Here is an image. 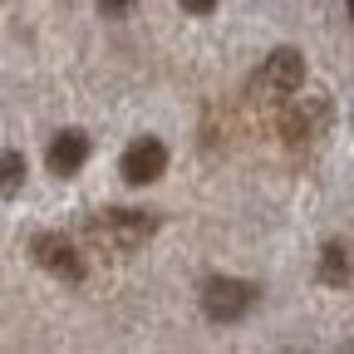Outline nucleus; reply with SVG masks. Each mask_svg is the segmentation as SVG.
Instances as JSON below:
<instances>
[{"label": "nucleus", "mask_w": 354, "mask_h": 354, "mask_svg": "<svg viewBox=\"0 0 354 354\" xmlns=\"http://www.w3.org/2000/svg\"><path fill=\"white\" fill-rule=\"evenodd\" d=\"M153 232H158V216L138 212V207H104V212H94L84 221V236L94 246H104V251H133Z\"/></svg>", "instance_id": "nucleus-1"}, {"label": "nucleus", "mask_w": 354, "mask_h": 354, "mask_svg": "<svg viewBox=\"0 0 354 354\" xmlns=\"http://www.w3.org/2000/svg\"><path fill=\"white\" fill-rule=\"evenodd\" d=\"M20 183H25V153L6 148V197H15V192H20Z\"/></svg>", "instance_id": "nucleus-9"}, {"label": "nucleus", "mask_w": 354, "mask_h": 354, "mask_svg": "<svg viewBox=\"0 0 354 354\" xmlns=\"http://www.w3.org/2000/svg\"><path fill=\"white\" fill-rule=\"evenodd\" d=\"M118 172H123L128 187H148V183H158V177L167 172V148H162L158 138H133V143L123 148Z\"/></svg>", "instance_id": "nucleus-6"}, {"label": "nucleus", "mask_w": 354, "mask_h": 354, "mask_svg": "<svg viewBox=\"0 0 354 354\" xmlns=\"http://www.w3.org/2000/svg\"><path fill=\"white\" fill-rule=\"evenodd\" d=\"M177 6H183L187 15H212V6H216V0H177Z\"/></svg>", "instance_id": "nucleus-10"}, {"label": "nucleus", "mask_w": 354, "mask_h": 354, "mask_svg": "<svg viewBox=\"0 0 354 354\" xmlns=\"http://www.w3.org/2000/svg\"><path fill=\"white\" fill-rule=\"evenodd\" d=\"M305 88V59L300 50H271L251 74V99H290Z\"/></svg>", "instance_id": "nucleus-2"}, {"label": "nucleus", "mask_w": 354, "mask_h": 354, "mask_svg": "<svg viewBox=\"0 0 354 354\" xmlns=\"http://www.w3.org/2000/svg\"><path fill=\"white\" fill-rule=\"evenodd\" d=\"M251 305H256V286H251V281L212 276V281L202 286V310H207V320H216V325H236V320H246Z\"/></svg>", "instance_id": "nucleus-3"}, {"label": "nucleus", "mask_w": 354, "mask_h": 354, "mask_svg": "<svg viewBox=\"0 0 354 354\" xmlns=\"http://www.w3.org/2000/svg\"><path fill=\"white\" fill-rule=\"evenodd\" d=\"M330 128V99L325 94H290V109L281 113V138L286 143H310Z\"/></svg>", "instance_id": "nucleus-4"}, {"label": "nucleus", "mask_w": 354, "mask_h": 354, "mask_svg": "<svg viewBox=\"0 0 354 354\" xmlns=\"http://www.w3.org/2000/svg\"><path fill=\"white\" fill-rule=\"evenodd\" d=\"M349 20H354V0H349Z\"/></svg>", "instance_id": "nucleus-12"}, {"label": "nucleus", "mask_w": 354, "mask_h": 354, "mask_svg": "<svg viewBox=\"0 0 354 354\" xmlns=\"http://www.w3.org/2000/svg\"><path fill=\"white\" fill-rule=\"evenodd\" d=\"M30 256L50 271L55 281H84V256H79V246L69 241V236H59V232H39L35 241H30Z\"/></svg>", "instance_id": "nucleus-5"}, {"label": "nucleus", "mask_w": 354, "mask_h": 354, "mask_svg": "<svg viewBox=\"0 0 354 354\" xmlns=\"http://www.w3.org/2000/svg\"><path fill=\"white\" fill-rule=\"evenodd\" d=\"M320 286H344L349 276H354V251L344 246V241H325L320 246Z\"/></svg>", "instance_id": "nucleus-8"}, {"label": "nucleus", "mask_w": 354, "mask_h": 354, "mask_svg": "<svg viewBox=\"0 0 354 354\" xmlns=\"http://www.w3.org/2000/svg\"><path fill=\"white\" fill-rule=\"evenodd\" d=\"M99 10H104V15H128L133 0H99Z\"/></svg>", "instance_id": "nucleus-11"}, {"label": "nucleus", "mask_w": 354, "mask_h": 354, "mask_svg": "<svg viewBox=\"0 0 354 354\" xmlns=\"http://www.w3.org/2000/svg\"><path fill=\"white\" fill-rule=\"evenodd\" d=\"M44 162H50V172H55V177H74V172L88 162V138H84L79 128L55 133L50 148H44Z\"/></svg>", "instance_id": "nucleus-7"}]
</instances>
